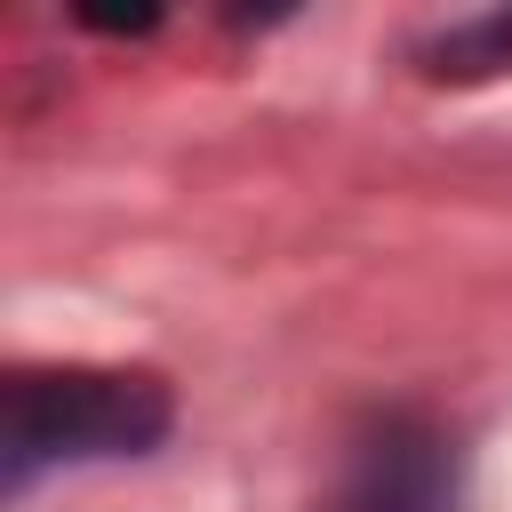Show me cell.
<instances>
[{
  "label": "cell",
  "instance_id": "2",
  "mask_svg": "<svg viewBox=\"0 0 512 512\" xmlns=\"http://www.w3.org/2000/svg\"><path fill=\"white\" fill-rule=\"evenodd\" d=\"M312 512H456V440L424 408H376L344 432Z\"/></svg>",
  "mask_w": 512,
  "mask_h": 512
},
{
  "label": "cell",
  "instance_id": "1",
  "mask_svg": "<svg viewBox=\"0 0 512 512\" xmlns=\"http://www.w3.org/2000/svg\"><path fill=\"white\" fill-rule=\"evenodd\" d=\"M176 424V400L152 368L112 360H24L0 384V464L8 488L72 464H128L152 456Z\"/></svg>",
  "mask_w": 512,
  "mask_h": 512
},
{
  "label": "cell",
  "instance_id": "3",
  "mask_svg": "<svg viewBox=\"0 0 512 512\" xmlns=\"http://www.w3.org/2000/svg\"><path fill=\"white\" fill-rule=\"evenodd\" d=\"M416 56L432 80H496V72H512V8H480L464 24H440Z\"/></svg>",
  "mask_w": 512,
  "mask_h": 512
}]
</instances>
